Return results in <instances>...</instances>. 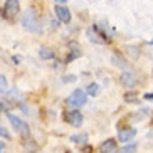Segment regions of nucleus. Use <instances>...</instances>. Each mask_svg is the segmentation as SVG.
<instances>
[{"label": "nucleus", "mask_w": 153, "mask_h": 153, "mask_svg": "<svg viewBox=\"0 0 153 153\" xmlns=\"http://www.w3.org/2000/svg\"><path fill=\"white\" fill-rule=\"evenodd\" d=\"M86 37H88V41H91L93 44H106L109 41V37L104 34L103 30H99L98 25H93L86 30Z\"/></svg>", "instance_id": "obj_1"}, {"label": "nucleus", "mask_w": 153, "mask_h": 153, "mask_svg": "<svg viewBox=\"0 0 153 153\" xmlns=\"http://www.w3.org/2000/svg\"><path fill=\"white\" fill-rule=\"evenodd\" d=\"M86 99H88V96H86L84 91L81 89H74L71 93V94L68 96V99H66V103L69 104V106H72V108H81V106H84L86 104Z\"/></svg>", "instance_id": "obj_2"}, {"label": "nucleus", "mask_w": 153, "mask_h": 153, "mask_svg": "<svg viewBox=\"0 0 153 153\" xmlns=\"http://www.w3.org/2000/svg\"><path fill=\"white\" fill-rule=\"evenodd\" d=\"M22 25L27 29V30H30V32H36V30H39V29H41V25H39V20H37L36 14H34V10H27V12L24 14V17H22Z\"/></svg>", "instance_id": "obj_3"}, {"label": "nucleus", "mask_w": 153, "mask_h": 153, "mask_svg": "<svg viewBox=\"0 0 153 153\" xmlns=\"http://www.w3.org/2000/svg\"><path fill=\"white\" fill-rule=\"evenodd\" d=\"M7 120L10 121V125H12V128H15V131L17 133H20V135H24V136H29V126H27V123L25 121H22L20 118H17L15 114H12V113H9L7 114Z\"/></svg>", "instance_id": "obj_4"}, {"label": "nucleus", "mask_w": 153, "mask_h": 153, "mask_svg": "<svg viewBox=\"0 0 153 153\" xmlns=\"http://www.w3.org/2000/svg\"><path fill=\"white\" fill-rule=\"evenodd\" d=\"M64 121L69 123L74 128H79L82 125V114L79 113V109H74V111H66L64 113Z\"/></svg>", "instance_id": "obj_5"}, {"label": "nucleus", "mask_w": 153, "mask_h": 153, "mask_svg": "<svg viewBox=\"0 0 153 153\" xmlns=\"http://www.w3.org/2000/svg\"><path fill=\"white\" fill-rule=\"evenodd\" d=\"M19 0H7L4 5V17L5 19H14L19 14Z\"/></svg>", "instance_id": "obj_6"}, {"label": "nucleus", "mask_w": 153, "mask_h": 153, "mask_svg": "<svg viewBox=\"0 0 153 153\" xmlns=\"http://www.w3.org/2000/svg\"><path fill=\"white\" fill-rule=\"evenodd\" d=\"M56 15H57V19L62 24H69V22H71V10H69L66 5H62V4L56 5Z\"/></svg>", "instance_id": "obj_7"}, {"label": "nucleus", "mask_w": 153, "mask_h": 153, "mask_svg": "<svg viewBox=\"0 0 153 153\" xmlns=\"http://www.w3.org/2000/svg\"><path fill=\"white\" fill-rule=\"evenodd\" d=\"M120 81H121V84L125 86V88H130V89H133L136 86V77L133 72H123L121 76H120Z\"/></svg>", "instance_id": "obj_8"}, {"label": "nucleus", "mask_w": 153, "mask_h": 153, "mask_svg": "<svg viewBox=\"0 0 153 153\" xmlns=\"http://www.w3.org/2000/svg\"><path fill=\"white\" fill-rule=\"evenodd\" d=\"M135 135H136V130L131 128V126H128V128H120V130H118V140H120V141H125V143L130 141Z\"/></svg>", "instance_id": "obj_9"}, {"label": "nucleus", "mask_w": 153, "mask_h": 153, "mask_svg": "<svg viewBox=\"0 0 153 153\" xmlns=\"http://www.w3.org/2000/svg\"><path fill=\"white\" fill-rule=\"evenodd\" d=\"M98 150H99V153H113L116 150V140L108 138L106 141H103V143L99 145Z\"/></svg>", "instance_id": "obj_10"}, {"label": "nucleus", "mask_w": 153, "mask_h": 153, "mask_svg": "<svg viewBox=\"0 0 153 153\" xmlns=\"http://www.w3.org/2000/svg\"><path fill=\"white\" fill-rule=\"evenodd\" d=\"M69 51H71V54L68 56V57H66V64L68 62H72V61H74V59L76 57H79V56H81V49H79V44H77V42H69Z\"/></svg>", "instance_id": "obj_11"}, {"label": "nucleus", "mask_w": 153, "mask_h": 153, "mask_svg": "<svg viewBox=\"0 0 153 153\" xmlns=\"http://www.w3.org/2000/svg\"><path fill=\"white\" fill-rule=\"evenodd\" d=\"M39 56L44 61H49V59H54V51L51 49V47H47V45H42L41 49H39Z\"/></svg>", "instance_id": "obj_12"}, {"label": "nucleus", "mask_w": 153, "mask_h": 153, "mask_svg": "<svg viewBox=\"0 0 153 153\" xmlns=\"http://www.w3.org/2000/svg\"><path fill=\"white\" fill-rule=\"evenodd\" d=\"M69 141H72V143H86V141H88V135H86V133L72 135L71 138H69Z\"/></svg>", "instance_id": "obj_13"}, {"label": "nucleus", "mask_w": 153, "mask_h": 153, "mask_svg": "<svg viewBox=\"0 0 153 153\" xmlns=\"http://www.w3.org/2000/svg\"><path fill=\"white\" fill-rule=\"evenodd\" d=\"M24 148L27 150V152H30V153H34L37 150V145H36V141L32 138H29L27 136V141H24Z\"/></svg>", "instance_id": "obj_14"}, {"label": "nucleus", "mask_w": 153, "mask_h": 153, "mask_svg": "<svg viewBox=\"0 0 153 153\" xmlns=\"http://www.w3.org/2000/svg\"><path fill=\"white\" fill-rule=\"evenodd\" d=\"M99 93V86L96 84V82H91L88 88H86V94H89V96H96Z\"/></svg>", "instance_id": "obj_15"}, {"label": "nucleus", "mask_w": 153, "mask_h": 153, "mask_svg": "<svg viewBox=\"0 0 153 153\" xmlns=\"http://www.w3.org/2000/svg\"><path fill=\"white\" fill-rule=\"evenodd\" d=\"M135 152H136V143H133V145H125L123 148L116 150L114 153H135Z\"/></svg>", "instance_id": "obj_16"}, {"label": "nucleus", "mask_w": 153, "mask_h": 153, "mask_svg": "<svg viewBox=\"0 0 153 153\" xmlns=\"http://www.w3.org/2000/svg\"><path fill=\"white\" fill-rule=\"evenodd\" d=\"M125 101L126 103H138V94L136 93H126L125 94Z\"/></svg>", "instance_id": "obj_17"}, {"label": "nucleus", "mask_w": 153, "mask_h": 153, "mask_svg": "<svg viewBox=\"0 0 153 153\" xmlns=\"http://www.w3.org/2000/svg\"><path fill=\"white\" fill-rule=\"evenodd\" d=\"M7 91H9V82L5 76H0V93H7Z\"/></svg>", "instance_id": "obj_18"}, {"label": "nucleus", "mask_w": 153, "mask_h": 153, "mask_svg": "<svg viewBox=\"0 0 153 153\" xmlns=\"http://www.w3.org/2000/svg\"><path fill=\"white\" fill-rule=\"evenodd\" d=\"M0 138H5V140H10V133L7 131V128L0 125Z\"/></svg>", "instance_id": "obj_19"}, {"label": "nucleus", "mask_w": 153, "mask_h": 153, "mask_svg": "<svg viewBox=\"0 0 153 153\" xmlns=\"http://www.w3.org/2000/svg\"><path fill=\"white\" fill-rule=\"evenodd\" d=\"M20 61H22L20 56H12V62H14V64H20Z\"/></svg>", "instance_id": "obj_20"}, {"label": "nucleus", "mask_w": 153, "mask_h": 153, "mask_svg": "<svg viewBox=\"0 0 153 153\" xmlns=\"http://www.w3.org/2000/svg\"><path fill=\"white\" fill-rule=\"evenodd\" d=\"M74 79H76L74 76H64V77H62L64 82H71V81H74Z\"/></svg>", "instance_id": "obj_21"}, {"label": "nucleus", "mask_w": 153, "mask_h": 153, "mask_svg": "<svg viewBox=\"0 0 153 153\" xmlns=\"http://www.w3.org/2000/svg\"><path fill=\"white\" fill-rule=\"evenodd\" d=\"M82 153H93V148H91V146H84V148H82Z\"/></svg>", "instance_id": "obj_22"}, {"label": "nucleus", "mask_w": 153, "mask_h": 153, "mask_svg": "<svg viewBox=\"0 0 153 153\" xmlns=\"http://www.w3.org/2000/svg\"><path fill=\"white\" fill-rule=\"evenodd\" d=\"M145 99H153V93H148V94H145Z\"/></svg>", "instance_id": "obj_23"}, {"label": "nucleus", "mask_w": 153, "mask_h": 153, "mask_svg": "<svg viewBox=\"0 0 153 153\" xmlns=\"http://www.w3.org/2000/svg\"><path fill=\"white\" fill-rule=\"evenodd\" d=\"M4 109H5V106H4V103H2V101H0V113L4 111Z\"/></svg>", "instance_id": "obj_24"}, {"label": "nucleus", "mask_w": 153, "mask_h": 153, "mask_svg": "<svg viewBox=\"0 0 153 153\" xmlns=\"http://www.w3.org/2000/svg\"><path fill=\"white\" fill-rule=\"evenodd\" d=\"M0 153H5L4 152V143H0Z\"/></svg>", "instance_id": "obj_25"}, {"label": "nucleus", "mask_w": 153, "mask_h": 153, "mask_svg": "<svg viewBox=\"0 0 153 153\" xmlns=\"http://www.w3.org/2000/svg\"><path fill=\"white\" fill-rule=\"evenodd\" d=\"M59 2H66V0H59Z\"/></svg>", "instance_id": "obj_26"}]
</instances>
